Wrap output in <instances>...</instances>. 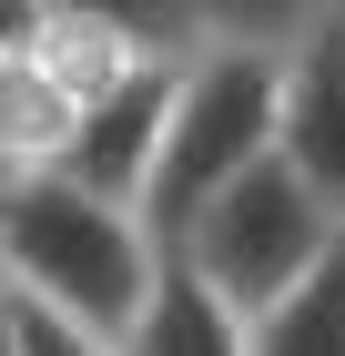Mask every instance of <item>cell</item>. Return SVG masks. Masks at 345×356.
Wrapping results in <instances>:
<instances>
[{"instance_id": "6da1fadb", "label": "cell", "mask_w": 345, "mask_h": 356, "mask_svg": "<svg viewBox=\"0 0 345 356\" xmlns=\"http://www.w3.org/2000/svg\"><path fill=\"white\" fill-rule=\"evenodd\" d=\"M162 265H173V245L153 234V214L71 184L61 163L0 173V275H10V296H41L51 316L122 346L153 305Z\"/></svg>"}, {"instance_id": "7a4b0ae2", "label": "cell", "mask_w": 345, "mask_h": 356, "mask_svg": "<svg viewBox=\"0 0 345 356\" xmlns=\"http://www.w3.org/2000/svg\"><path fill=\"white\" fill-rule=\"evenodd\" d=\"M335 245H345V214L285 163V153H264L254 173H234V184L183 224V245H173V254L203 275L213 296H234L244 316H264V305H285Z\"/></svg>"}, {"instance_id": "3957f363", "label": "cell", "mask_w": 345, "mask_h": 356, "mask_svg": "<svg viewBox=\"0 0 345 356\" xmlns=\"http://www.w3.org/2000/svg\"><path fill=\"white\" fill-rule=\"evenodd\" d=\"M274 122H285V51H203L183 72V102H173V133H162V173H153V204H142L162 245H183V224L213 193L274 153Z\"/></svg>"}, {"instance_id": "277c9868", "label": "cell", "mask_w": 345, "mask_h": 356, "mask_svg": "<svg viewBox=\"0 0 345 356\" xmlns=\"http://www.w3.org/2000/svg\"><path fill=\"white\" fill-rule=\"evenodd\" d=\"M183 72H193V61H133L102 102L81 112V133H71V153H61V173L142 214V204H153V173H162L173 102H183Z\"/></svg>"}, {"instance_id": "5b68a950", "label": "cell", "mask_w": 345, "mask_h": 356, "mask_svg": "<svg viewBox=\"0 0 345 356\" xmlns=\"http://www.w3.org/2000/svg\"><path fill=\"white\" fill-rule=\"evenodd\" d=\"M274 153L345 214V0H325L315 31L285 51V122H274Z\"/></svg>"}, {"instance_id": "8992f818", "label": "cell", "mask_w": 345, "mask_h": 356, "mask_svg": "<svg viewBox=\"0 0 345 356\" xmlns=\"http://www.w3.org/2000/svg\"><path fill=\"white\" fill-rule=\"evenodd\" d=\"M122 356H254V316L234 296H213L203 275L173 254L162 285H153V305H142V326L122 336Z\"/></svg>"}, {"instance_id": "52a82bcc", "label": "cell", "mask_w": 345, "mask_h": 356, "mask_svg": "<svg viewBox=\"0 0 345 356\" xmlns=\"http://www.w3.org/2000/svg\"><path fill=\"white\" fill-rule=\"evenodd\" d=\"M254 356H345V245L325 254L285 305L254 316Z\"/></svg>"}, {"instance_id": "ba28073f", "label": "cell", "mask_w": 345, "mask_h": 356, "mask_svg": "<svg viewBox=\"0 0 345 356\" xmlns=\"http://www.w3.org/2000/svg\"><path fill=\"white\" fill-rule=\"evenodd\" d=\"M51 10L102 31V41H122L133 61H203V31H193L183 0H51Z\"/></svg>"}, {"instance_id": "9c48e42d", "label": "cell", "mask_w": 345, "mask_h": 356, "mask_svg": "<svg viewBox=\"0 0 345 356\" xmlns=\"http://www.w3.org/2000/svg\"><path fill=\"white\" fill-rule=\"evenodd\" d=\"M183 10L203 31V51H294L325 0H183Z\"/></svg>"}, {"instance_id": "30bf717a", "label": "cell", "mask_w": 345, "mask_h": 356, "mask_svg": "<svg viewBox=\"0 0 345 356\" xmlns=\"http://www.w3.org/2000/svg\"><path fill=\"white\" fill-rule=\"evenodd\" d=\"M0 316H10V326H0V346H10V356H122L112 336H92V326H71V316H51L41 296H10Z\"/></svg>"}]
</instances>
